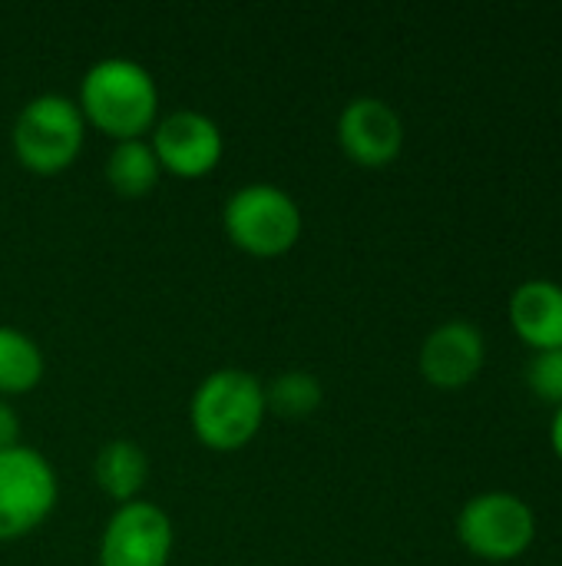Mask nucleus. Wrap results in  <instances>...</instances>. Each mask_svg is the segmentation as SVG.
I'll use <instances>...</instances> for the list:
<instances>
[{"instance_id": "f3484780", "label": "nucleus", "mask_w": 562, "mask_h": 566, "mask_svg": "<svg viewBox=\"0 0 562 566\" xmlns=\"http://www.w3.org/2000/svg\"><path fill=\"white\" fill-rule=\"evenodd\" d=\"M20 444V418L17 411L0 398V451L17 448Z\"/></svg>"}, {"instance_id": "6e6552de", "label": "nucleus", "mask_w": 562, "mask_h": 566, "mask_svg": "<svg viewBox=\"0 0 562 566\" xmlns=\"http://www.w3.org/2000/svg\"><path fill=\"white\" fill-rule=\"evenodd\" d=\"M149 146L159 166L182 179L209 176L219 166L222 149H225L219 123L199 109H176L156 119Z\"/></svg>"}, {"instance_id": "9b49d317", "label": "nucleus", "mask_w": 562, "mask_h": 566, "mask_svg": "<svg viewBox=\"0 0 562 566\" xmlns=\"http://www.w3.org/2000/svg\"><path fill=\"white\" fill-rule=\"evenodd\" d=\"M507 318L513 335L530 352L562 348V285L550 279H530L513 289Z\"/></svg>"}, {"instance_id": "dca6fc26", "label": "nucleus", "mask_w": 562, "mask_h": 566, "mask_svg": "<svg viewBox=\"0 0 562 566\" xmlns=\"http://www.w3.org/2000/svg\"><path fill=\"white\" fill-rule=\"evenodd\" d=\"M527 385L540 401L562 408V348L533 352V358L527 365Z\"/></svg>"}, {"instance_id": "20e7f679", "label": "nucleus", "mask_w": 562, "mask_h": 566, "mask_svg": "<svg viewBox=\"0 0 562 566\" xmlns=\"http://www.w3.org/2000/svg\"><path fill=\"white\" fill-rule=\"evenodd\" d=\"M86 119L79 106L66 96L43 93L33 96L13 123V153L20 166L40 176L63 172L83 149Z\"/></svg>"}, {"instance_id": "7ed1b4c3", "label": "nucleus", "mask_w": 562, "mask_h": 566, "mask_svg": "<svg viewBox=\"0 0 562 566\" xmlns=\"http://www.w3.org/2000/svg\"><path fill=\"white\" fill-rule=\"evenodd\" d=\"M457 541L467 554L487 564L520 560L537 541L533 507L510 491H487L470 497L457 514Z\"/></svg>"}, {"instance_id": "a211bd4d", "label": "nucleus", "mask_w": 562, "mask_h": 566, "mask_svg": "<svg viewBox=\"0 0 562 566\" xmlns=\"http://www.w3.org/2000/svg\"><path fill=\"white\" fill-rule=\"evenodd\" d=\"M550 444H553L556 458L562 461V408H556V415H553V424H550Z\"/></svg>"}, {"instance_id": "1a4fd4ad", "label": "nucleus", "mask_w": 562, "mask_h": 566, "mask_svg": "<svg viewBox=\"0 0 562 566\" xmlns=\"http://www.w3.org/2000/svg\"><path fill=\"white\" fill-rule=\"evenodd\" d=\"M338 143L351 163L384 169L404 149V119L388 99L358 96L338 116Z\"/></svg>"}, {"instance_id": "9d476101", "label": "nucleus", "mask_w": 562, "mask_h": 566, "mask_svg": "<svg viewBox=\"0 0 562 566\" xmlns=\"http://www.w3.org/2000/svg\"><path fill=\"white\" fill-rule=\"evenodd\" d=\"M487 361V342L484 332L467 322V318H450L441 322L421 345L417 368L427 385L441 391H457L467 388Z\"/></svg>"}, {"instance_id": "f03ea898", "label": "nucleus", "mask_w": 562, "mask_h": 566, "mask_svg": "<svg viewBox=\"0 0 562 566\" xmlns=\"http://www.w3.org/2000/svg\"><path fill=\"white\" fill-rule=\"evenodd\" d=\"M265 411V385L242 368H222L195 388L189 418L205 448L238 451L258 434Z\"/></svg>"}, {"instance_id": "423d86ee", "label": "nucleus", "mask_w": 562, "mask_h": 566, "mask_svg": "<svg viewBox=\"0 0 562 566\" xmlns=\"http://www.w3.org/2000/svg\"><path fill=\"white\" fill-rule=\"evenodd\" d=\"M56 507V474L33 448L0 451V544L33 534Z\"/></svg>"}, {"instance_id": "f257e3e1", "label": "nucleus", "mask_w": 562, "mask_h": 566, "mask_svg": "<svg viewBox=\"0 0 562 566\" xmlns=\"http://www.w3.org/2000/svg\"><path fill=\"white\" fill-rule=\"evenodd\" d=\"M79 113L89 126L123 139H142L159 119V86L152 73L126 56L93 63L79 83Z\"/></svg>"}, {"instance_id": "39448f33", "label": "nucleus", "mask_w": 562, "mask_h": 566, "mask_svg": "<svg viewBox=\"0 0 562 566\" xmlns=\"http://www.w3.org/2000/svg\"><path fill=\"white\" fill-rule=\"evenodd\" d=\"M222 219H225L229 239L242 252L258 255V259L285 255L301 239L298 202L272 182H252L232 192Z\"/></svg>"}, {"instance_id": "2eb2a0df", "label": "nucleus", "mask_w": 562, "mask_h": 566, "mask_svg": "<svg viewBox=\"0 0 562 566\" xmlns=\"http://www.w3.org/2000/svg\"><path fill=\"white\" fill-rule=\"evenodd\" d=\"M321 381L308 371H285L265 388V408L285 421H301L321 408Z\"/></svg>"}, {"instance_id": "ddd939ff", "label": "nucleus", "mask_w": 562, "mask_h": 566, "mask_svg": "<svg viewBox=\"0 0 562 566\" xmlns=\"http://www.w3.org/2000/svg\"><path fill=\"white\" fill-rule=\"evenodd\" d=\"M159 172H162V166L146 139H123L113 146V153L106 159V182L113 186V192H119L126 199L149 196L159 182Z\"/></svg>"}, {"instance_id": "0eeeda50", "label": "nucleus", "mask_w": 562, "mask_h": 566, "mask_svg": "<svg viewBox=\"0 0 562 566\" xmlns=\"http://www.w3.org/2000/svg\"><path fill=\"white\" fill-rule=\"evenodd\" d=\"M172 521L146 501L119 504L99 537V566H169Z\"/></svg>"}, {"instance_id": "4468645a", "label": "nucleus", "mask_w": 562, "mask_h": 566, "mask_svg": "<svg viewBox=\"0 0 562 566\" xmlns=\"http://www.w3.org/2000/svg\"><path fill=\"white\" fill-rule=\"evenodd\" d=\"M43 378V352L20 328L0 325V398L23 395Z\"/></svg>"}, {"instance_id": "f8f14e48", "label": "nucleus", "mask_w": 562, "mask_h": 566, "mask_svg": "<svg viewBox=\"0 0 562 566\" xmlns=\"http://www.w3.org/2000/svg\"><path fill=\"white\" fill-rule=\"evenodd\" d=\"M93 474L106 497L129 504L139 501V491L149 478V458L136 441H109L99 448Z\"/></svg>"}]
</instances>
